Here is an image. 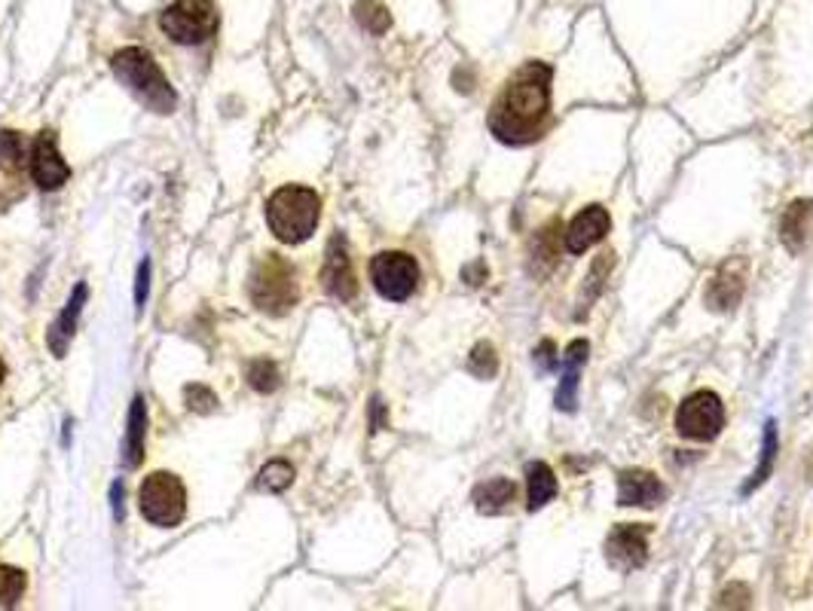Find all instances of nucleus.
<instances>
[{
  "mask_svg": "<svg viewBox=\"0 0 813 611\" xmlns=\"http://www.w3.org/2000/svg\"><path fill=\"white\" fill-rule=\"evenodd\" d=\"M551 65L526 61L510 73L505 89L489 108V132L502 145H533L547 129L551 117Z\"/></svg>",
  "mask_w": 813,
  "mask_h": 611,
  "instance_id": "nucleus-1",
  "label": "nucleus"
},
{
  "mask_svg": "<svg viewBox=\"0 0 813 611\" xmlns=\"http://www.w3.org/2000/svg\"><path fill=\"white\" fill-rule=\"evenodd\" d=\"M110 68L117 73V80H120V83L150 110H157V114H171L175 105H178L175 89H171L169 80H166V73L159 71V65L153 61V56L145 52V49L138 47L120 49V52L110 59Z\"/></svg>",
  "mask_w": 813,
  "mask_h": 611,
  "instance_id": "nucleus-2",
  "label": "nucleus"
},
{
  "mask_svg": "<svg viewBox=\"0 0 813 611\" xmlns=\"http://www.w3.org/2000/svg\"><path fill=\"white\" fill-rule=\"evenodd\" d=\"M321 217V199L309 187H281L269 196L267 224L272 236L285 245H300L318 227Z\"/></svg>",
  "mask_w": 813,
  "mask_h": 611,
  "instance_id": "nucleus-3",
  "label": "nucleus"
},
{
  "mask_svg": "<svg viewBox=\"0 0 813 611\" xmlns=\"http://www.w3.org/2000/svg\"><path fill=\"white\" fill-rule=\"evenodd\" d=\"M251 300L260 312L267 315H285L291 312L300 300V288H297V276L288 260H281L279 254H267L251 273Z\"/></svg>",
  "mask_w": 813,
  "mask_h": 611,
  "instance_id": "nucleus-4",
  "label": "nucleus"
},
{
  "mask_svg": "<svg viewBox=\"0 0 813 611\" xmlns=\"http://www.w3.org/2000/svg\"><path fill=\"white\" fill-rule=\"evenodd\" d=\"M138 504H141V514L147 523L153 526H178L187 514V492L184 483L175 474L166 471H153L150 477H145L141 490H138Z\"/></svg>",
  "mask_w": 813,
  "mask_h": 611,
  "instance_id": "nucleus-5",
  "label": "nucleus"
},
{
  "mask_svg": "<svg viewBox=\"0 0 813 611\" xmlns=\"http://www.w3.org/2000/svg\"><path fill=\"white\" fill-rule=\"evenodd\" d=\"M159 28L181 47L206 43L218 31V7L211 0H175L159 16Z\"/></svg>",
  "mask_w": 813,
  "mask_h": 611,
  "instance_id": "nucleus-6",
  "label": "nucleus"
},
{
  "mask_svg": "<svg viewBox=\"0 0 813 611\" xmlns=\"http://www.w3.org/2000/svg\"><path fill=\"white\" fill-rule=\"evenodd\" d=\"M370 282L386 300L404 303L419 285V266L410 254L383 252L370 260Z\"/></svg>",
  "mask_w": 813,
  "mask_h": 611,
  "instance_id": "nucleus-7",
  "label": "nucleus"
},
{
  "mask_svg": "<svg viewBox=\"0 0 813 611\" xmlns=\"http://www.w3.org/2000/svg\"><path fill=\"white\" fill-rule=\"evenodd\" d=\"M725 425V407L718 401L716 392L701 388L692 397H685L676 410V428L682 437L692 441H713Z\"/></svg>",
  "mask_w": 813,
  "mask_h": 611,
  "instance_id": "nucleus-8",
  "label": "nucleus"
},
{
  "mask_svg": "<svg viewBox=\"0 0 813 611\" xmlns=\"http://www.w3.org/2000/svg\"><path fill=\"white\" fill-rule=\"evenodd\" d=\"M28 166H31V178L40 190H59L61 184L71 178V168L61 159L52 132L37 135L31 154H28Z\"/></svg>",
  "mask_w": 813,
  "mask_h": 611,
  "instance_id": "nucleus-9",
  "label": "nucleus"
},
{
  "mask_svg": "<svg viewBox=\"0 0 813 611\" xmlns=\"http://www.w3.org/2000/svg\"><path fill=\"white\" fill-rule=\"evenodd\" d=\"M608 563L618 569H640L648 560V526L627 523L618 526L606 541Z\"/></svg>",
  "mask_w": 813,
  "mask_h": 611,
  "instance_id": "nucleus-10",
  "label": "nucleus"
},
{
  "mask_svg": "<svg viewBox=\"0 0 813 611\" xmlns=\"http://www.w3.org/2000/svg\"><path fill=\"white\" fill-rule=\"evenodd\" d=\"M608 229H612V217H608L606 208L591 205V208H584L582 215H575V220L566 229V236H563V245H566L569 254H584L587 248H594L599 239H606Z\"/></svg>",
  "mask_w": 813,
  "mask_h": 611,
  "instance_id": "nucleus-11",
  "label": "nucleus"
},
{
  "mask_svg": "<svg viewBox=\"0 0 813 611\" xmlns=\"http://www.w3.org/2000/svg\"><path fill=\"white\" fill-rule=\"evenodd\" d=\"M321 282H325V290H328L330 297H337V300H353L355 294H358L353 260H349V252H346V242L343 239L330 242L328 257H325V269H321Z\"/></svg>",
  "mask_w": 813,
  "mask_h": 611,
  "instance_id": "nucleus-12",
  "label": "nucleus"
},
{
  "mask_svg": "<svg viewBox=\"0 0 813 611\" xmlns=\"http://www.w3.org/2000/svg\"><path fill=\"white\" fill-rule=\"evenodd\" d=\"M667 499V486L652 471H624L618 477V502L627 507H657Z\"/></svg>",
  "mask_w": 813,
  "mask_h": 611,
  "instance_id": "nucleus-13",
  "label": "nucleus"
},
{
  "mask_svg": "<svg viewBox=\"0 0 813 611\" xmlns=\"http://www.w3.org/2000/svg\"><path fill=\"white\" fill-rule=\"evenodd\" d=\"M743 288H746V264L743 260H731L710 282V288H706V306L718 312L734 309L741 303Z\"/></svg>",
  "mask_w": 813,
  "mask_h": 611,
  "instance_id": "nucleus-14",
  "label": "nucleus"
},
{
  "mask_svg": "<svg viewBox=\"0 0 813 611\" xmlns=\"http://www.w3.org/2000/svg\"><path fill=\"white\" fill-rule=\"evenodd\" d=\"M813 224V203L802 199V203H792L786 208V215L780 220V239L790 248L792 254H799L804 248V242L811 236Z\"/></svg>",
  "mask_w": 813,
  "mask_h": 611,
  "instance_id": "nucleus-15",
  "label": "nucleus"
},
{
  "mask_svg": "<svg viewBox=\"0 0 813 611\" xmlns=\"http://www.w3.org/2000/svg\"><path fill=\"white\" fill-rule=\"evenodd\" d=\"M145 432H147V407L145 397H135L129 410V428H126V444H122V462L126 467H138L145 459Z\"/></svg>",
  "mask_w": 813,
  "mask_h": 611,
  "instance_id": "nucleus-16",
  "label": "nucleus"
},
{
  "mask_svg": "<svg viewBox=\"0 0 813 611\" xmlns=\"http://www.w3.org/2000/svg\"><path fill=\"white\" fill-rule=\"evenodd\" d=\"M514 499H517V483L505 477L486 480V483H480V486L474 490V507H477L480 514H502Z\"/></svg>",
  "mask_w": 813,
  "mask_h": 611,
  "instance_id": "nucleus-17",
  "label": "nucleus"
},
{
  "mask_svg": "<svg viewBox=\"0 0 813 611\" xmlns=\"http://www.w3.org/2000/svg\"><path fill=\"white\" fill-rule=\"evenodd\" d=\"M554 495H557V477H554V471L545 462H533V465L526 467V504H529V511L545 507Z\"/></svg>",
  "mask_w": 813,
  "mask_h": 611,
  "instance_id": "nucleus-18",
  "label": "nucleus"
},
{
  "mask_svg": "<svg viewBox=\"0 0 813 611\" xmlns=\"http://www.w3.org/2000/svg\"><path fill=\"white\" fill-rule=\"evenodd\" d=\"M83 303H86V285H77L73 288V297L68 300V309L61 312V318L56 324H52V334H49V346H52V352L56 355H65V343L71 339L73 334V324H77V315H80V309H83Z\"/></svg>",
  "mask_w": 813,
  "mask_h": 611,
  "instance_id": "nucleus-19",
  "label": "nucleus"
},
{
  "mask_svg": "<svg viewBox=\"0 0 813 611\" xmlns=\"http://www.w3.org/2000/svg\"><path fill=\"white\" fill-rule=\"evenodd\" d=\"M557 264V224H547L545 229H538L533 245V273H551Z\"/></svg>",
  "mask_w": 813,
  "mask_h": 611,
  "instance_id": "nucleus-20",
  "label": "nucleus"
},
{
  "mask_svg": "<svg viewBox=\"0 0 813 611\" xmlns=\"http://www.w3.org/2000/svg\"><path fill=\"white\" fill-rule=\"evenodd\" d=\"M355 16H358V22L365 24L370 35H383V31H389L391 16H389V10L379 3V0H358Z\"/></svg>",
  "mask_w": 813,
  "mask_h": 611,
  "instance_id": "nucleus-21",
  "label": "nucleus"
},
{
  "mask_svg": "<svg viewBox=\"0 0 813 611\" xmlns=\"http://www.w3.org/2000/svg\"><path fill=\"white\" fill-rule=\"evenodd\" d=\"M24 588H28L24 572L12 569V565H0V605H3V609H10V605H16V602L22 600Z\"/></svg>",
  "mask_w": 813,
  "mask_h": 611,
  "instance_id": "nucleus-22",
  "label": "nucleus"
},
{
  "mask_svg": "<svg viewBox=\"0 0 813 611\" xmlns=\"http://www.w3.org/2000/svg\"><path fill=\"white\" fill-rule=\"evenodd\" d=\"M24 166V141L19 132H0V168L19 171Z\"/></svg>",
  "mask_w": 813,
  "mask_h": 611,
  "instance_id": "nucleus-23",
  "label": "nucleus"
},
{
  "mask_svg": "<svg viewBox=\"0 0 813 611\" xmlns=\"http://www.w3.org/2000/svg\"><path fill=\"white\" fill-rule=\"evenodd\" d=\"M291 480H294V467L288 465V462H281V459H276V462H269V465H264V471H260V486L269 492H281V490H288L291 486Z\"/></svg>",
  "mask_w": 813,
  "mask_h": 611,
  "instance_id": "nucleus-24",
  "label": "nucleus"
},
{
  "mask_svg": "<svg viewBox=\"0 0 813 611\" xmlns=\"http://www.w3.org/2000/svg\"><path fill=\"white\" fill-rule=\"evenodd\" d=\"M248 383L255 392H276L279 388V371L272 361H251L248 364Z\"/></svg>",
  "mask_w": 813,
  "mask_h": 611,
  "instance_id": "nucleus-25",
  "label": "nucleus"
},
{
  "mask_svg": "<svg viewBox=\"0 0 813 611\" xmlns=\"http://www.w3.org/2000/svg\"><path fill=\"white\" fill-rule=\"evenodd\" d=\"M468 371H472L477 380H489V376L498 371V358L489 343H480V346L474 348L472 358H468Z\"/></svg>",
  "mask_w": 813,
  "mask_h": 611,
  "instance_id": "nucleus-26",
  "label": "nucleus"
},
{
  "mask_svg": "<svg viewBox=\"0 0 813 611\" xmlns=\"http://www.w3.org/2000/svg\"><path fill=\"white\" fill-rule=\"evenodd\" d=\"M765 456H762V465H759V471L753 474V480L746 483V492L755 490L762 480H767V474H771V465H774V453H777V432H774V425H767V432H765V450H762Z\"/></svg>",
  "mask_w": 813,
  "mask_h": 611,
  "instance_id": "nucleus-27",
  "label": "nucleus"
},
{
  "mask_svg": "<svg viewBox=\"0 0 813 611\" xmlns=\"http://www.w3.org/2000/svg\"><path fill=\"white\" fill-rule=\"evenodd\" d=\"M187 407L196 410V413H211L215 410V404H218V397H215V392L211 388H206V385H187Z\"/></svg>",
  "mask_w": 813,
  "mask_h": 611,
  "instance_id": "nucleus-28",
  "label": "nucleus"
},
{
  "mask_svg": "<svg viewBox=\"0 0 813 611\" xmlns=\"http://www.w3.org/2000/svg\"><path fill=\"white\" fill-rule=\"evenodd\" d=\"M147 276H150V266H147V260H145V264H141V269H138V294H135V300H138V306H145Z\"/></svg>",
  "mask_w": 813,
  "mask_h": 611,
  "instance_id": "nucleus-29",
  "label": "nucleus"
},
{
  "mask_svg": "<svg viewBox=\"0 0 813 611\" xmlns=\"http://www.w3.org/2000/svg\"><path fill=\"white\" fill-rule=\"evenodd\" d=\"M3 373H7V367H3V361H0V383H3Z\"/></svg>",
  "mask_w": 813,
  "mask_h": 611,
  "instance_id": "nucleus-30",
  "label": "nucleus"
}]
</instances>
